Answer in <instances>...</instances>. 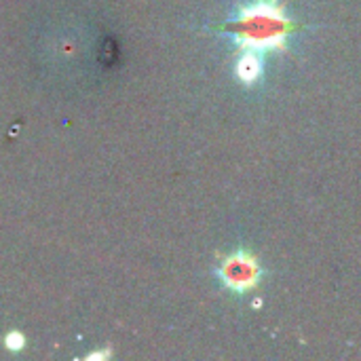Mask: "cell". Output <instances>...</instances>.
Masks as SVG:
<instances>
[{"mask_svg": "<svg viewBox=\"0 0 361 361\" xmlns=\"http://www.w3.org/2000/svg\"><path fill=\"white\" fill-rule=\"evenodd\" d=\"M296 30L298 25L281 0H252L239 6L220 27L222 34L233 36L241 51H254L260 55L286 53L288 40Z\"/></svg>", "mask_w": 361, "mask_h": 361, "instance_id": "1", "label": "cell"}, {"mask_svg": "<svg viewBox=\"0 0 361 361\" xmlns=\"http://www.w3.org/2000/svg\"><path fill=\"white\" fill-rule=\"evenodd\" d=\"M262 267L258 258L247 250H235L222 258L218 267V277L222 286L235 294H250L262 283Z\"/></svg>", "mask_w": 361, "mask_h": 361, "instance_id": "2", "label": "cell"}, {"mask_svg": "<svg viewBox=\"0 0 361 361\" xmlns=\"http://www.w3.org/2000/svg\"><path fill=\"white\" fill-rule=\"evenodd\" d=\"M264 74V55L254 51H241L235 61V76L243 87H256Z\"/></svg>", "mask_w": 361, "mask_h": 361, "instance_id": "3", "label": "cell"}, {"mask_svg": "<svg viewBox=\"0 0 361 361\" xmlns=\"http://www.w3.org/2000/svg\"><path fill=\"white\" fill-rule=\"evenodd\" d=\"M4 347H6L8 351H21V349L25 347V338H23V334H21V332H17V330H11V332L4 336Z\"/></svg>", "mask_w": 361, "mask_h": 361, "instance_id": "4", "label": "cell"}]
</instances>
